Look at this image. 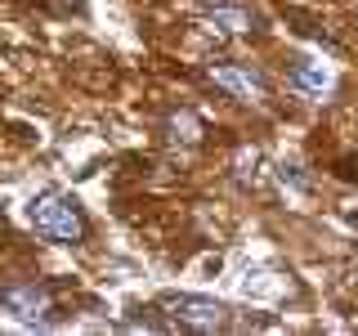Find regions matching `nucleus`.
<instances>
[{
  "label": "nucleus",
  "mask_w": 358,
  "mask_h": 336,
  "mask_svg": "<svg viewBox=\"0 0 358 336\" xmlns=\"http://www.w3.org/2000/svg\"><path fill=\"white\" fill-rule=\"evenodd\" d=\"M27 220H31V229H36L41 238H50V242H81L85 238V216L76 211V202L63 197V193L31 197L27 202Z\"/></svg>",
  "instance_id": "1"
},
{
  "label": "nucleus",
  "mask_w": 358,
  "mask_h": 336,
  "mask_svg": "<svg viewBox=\"0 0 358 336\" xmlns=\"http://www.w3.org/2000/svg\"><path fill=\"white\" fill-rule=\"evenodd\" d=\"M206 22H210V31H224V36H246V31L255 27V18L246 14V9H238V5H220V9H210Z\"/></svg>",
  "instance_id": "6"
},
{
  "label": "nucleus",
  "mask_w": 358,
  "mask_h": 336,
  "mask_svg": "<svg viewBox=\"0 0 358 336\" xmlns=\"http://www.w3.org/2000/svg\"><path fill=\"white\" fill-rule=\"evenodd\" d=\"M291 85L296 90H305V94H327L331 90V72L322 67L318 59H296V67H291Z\"/></svg>",
  "instance_id": "5"
},
{
  "label": "nucleus",
  "mask_w": 358,
  "mask_h": 336,
  "mask_svg": "<svg viewBox=\"0 0 358 336\" xmlns=\"http://www.w3.org/2000/svg\"><path fill=\"white\" fill-rule=\"evenodd\" d=\"M210 81H215L224 94L242 99V104H264V99H268L260 72H251V67H242V63H215V67H210Z\"/></svg>",
  "instance_id": "4"
},
{
  "label": "nucleus",
  "mask_w": 358,
  "mask_h": 336,
  "mask_svg": "<svg viewBox=\"0 0 358 336\" xmlns=\"http://www.w3.org/2000/svg\"><path fill=\"white\" fill-rule=\"evenodd\" d=\"M0 305L22 323H45L54 309V296L41 283H9V287H0Z\"/></svg>",
  "instance_id": "3"
},
{
  "label": "nucleus",
  "mask_w": 358,
  "mask_h": 336,
  "mask_svg": "<svg viewBox=\"0 0 358 336\" xmlns=\"http://www.w3.org/2000/svg\"><path fill=\"white\" fill-rule=\"evenodd\" d=\"M162 309H166L171 328H184L197 336L224 332V323H229V309L220 300H206V296H162Z\"/></svg>",
  "instance_id": "2"
},
{
  "label": "nucleus",
  "mask_w": 358,
  "mask_h": 336,
  "mask_svg": "<svg viewBox=\"0 0 358 336\" xmlns=\"http://www.w3.org/2000/svg\"><path fill=\"white\" fill-rule=\"evenodd\" d=\"M201 134H206V126H201V117H193L188 108L166 117V139L171 144H201Z\"/></svg>",
  "instance_id": "7"
}]
</instances>
